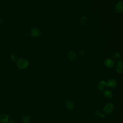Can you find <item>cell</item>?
<instances>
[{
  "label": "cell",
  "mask_w": 123,
  "mask_h": 123,
  "mask_svg": "<svg viewBox=\"0 0 123 123\" xmlns=\"http://www.w3.org/2000/svg\"><path fill=\"white\" fill-rule=\"evenodd\" d=\"M11 59L12 61H17L18 59V56L17 54L15 53H12L10 56Z\"/></svg>",
  "instance_id": "obj_16"
},
{
  "label": "cell",
  "mask_w": 123,
  "mask_h": 123,
  "mask_svg": "<svg viewBox=\"0 0 123 123\" xmlns=\"http://www.w3.org/2000/svg\"><path fill=\"white\" fill-rule=\"evenodd\" d=\"M111 56L113 61H118L121 58V54L118 51H115L112 53Z\"/></svg>",
  "instance_id": "obj_13"
},
{
  "label": "cell",
  "mask_w": 123,
  "mask_h": 123,
  "mask_svg": "<svg viewBox=\"0 0 123 123\" xmlns=\"http://www.w3.org/2000/svg\"><path fill=\"white\" fill-rule=\"evenodd\" d=\"M30 34L34 37H37L40 34V31L38 28L33 27L30 30Z\"/></svg>",
  "instance_id": "obj_8"
},
{
  "label": "cell",
  "mask_w": 123,
  "mask_h": 123,
  "mask_svg": "<svg viewBox=\"0 0 123 123\" xmlns=\"http://www.w3.org/2000/svg\"><path fill=\"white\" fill-rule=\"evenodd\" d=\"M105 117V114H104V113H101V115H100V117L101 118H104Z\"/></svg>",
  "instance_id": "obj_19"
},
{
  "label": "cell",
  "mask_w": 123,
  "mask_h": 123,
  "mask_svg": "<svg viewBox=\"0 0 123 123\" xmlns=\"http://www.w3.org/2000/svg\"><path fill=\"white\" fill-rule=\"evenodd\" d=\"M105 87H106V82L104 80H101L98 82L97 90L98 92H101Z\"/></svg>",
  "instance_id": "obj_7"
},
{
  "label": "cell",
  "mask_w": 123,
  "mask_h": 123,
  "mask_svg": "<svg viewBox=\"0 0 123 123\" xmlns=\"http://www.w3.org/2000/svg\"><path fill=\"white\" fill-rule=\"evenodd\" d=\"M68 57L71 60L74 61L76 60L77 56L76 53L74 51H71L68 54Z\"/></svg>",
  "instance_id": "obj_11"
},
{
  "label": "cell",
  "mask_w": 123,
  "mask_h": 123,
  "mask_svg": "<svg viewBox=\"0 0 123 123\" xmlns=\"http://www.w3.org/2000/svg\"><path fill=\"white\" fill-rule=\"evenodd\" d=\"M9 117L6 113H3L0 116V121L3 123H7L9 121Z\"/></svg>",
  "instance_id": "obj_10"
},
{
  "label": "cell",
  "mask_w": 123,
  "mask_h": 123,
  "mask_svg": "<svg viewBox=\"0 0 123 123\" xmlns=\"http://www.w3.org/2000/svg\"><path fill=\"white\" fill-rule=\"evenodd\" d=\"M65 107L68 110H72L74 108V103L72 101L68 100L65 102Z\"/></svg>",
  "instance_id": "obj_12"
},
{
  "label": "cell",
  "mask_w": 123,
  "mask_h": 123,
  "mask_svg": "<svg viewBox=\"0 0 123 123\" xmlns=\"http://www.w3.org/2000/svg\"><path fill=\"white\" fill-rule=\"evenodd\" d=\"M78 54H79V55L80 56H84V55H85V51L83 50H80L79 51Z\"/></svg>",
  "instance_id": "obj_18"
},
{
  "label": "cell",
  "mask_w": 123,
  "mask_h": 123,
  "mask_svg": "<svg viewBox=\"0 0 123 123\" xmlns=\"http://www.w3.org/2000/svg\"><path fill=\"white\" fill-rule=\"evenodd\" d=\"M30 118L28 116H25L22 119V123H29Z\"/></svg>",
  "instance_id": "obj_14"
},
{
  "label": "cell",
  "mask_w": 123,
  "mask_h": 123,
  "mask_svg": "<svg viewBox=\"0 0 123 123\" xmlns=\"http://www.w3.org/2000/svg\"><path fill=\"white\" fill-rule=\"evenodd\" d=\"M8 123H15L14 122H13V121H10Z\"/></svg>",
  "instance_id": "obj_20"
},
{
  "label": "cell",
  "mask_w": 123,
  "mask_h": 123,
  "mask_svg": "<svg viewBox=\"0 0 123 123\" xmlns=\"http://www.w3.org/2000/svg\"><path fill=\"white\" fill-rule=\"evenodd\" d=\"M123 62L122 61L118 62L115 65V70L119 74L123 73Z\"/></svg>",
  "instance_id": "obj_6"
},
{
  "label": "cell",
  "mask_w": 123,
  "mask_h": 123,
  "mask_svg": "<svg viewBox=\"0 0 123 123\" xmlns=\"http://www.w3.org/2000/svg\"><path fill=\"white\" fill-rule=\"evenodd\" d=\"M123 2L120 1L116 3V4L114 6V11L118 13H121L123 11Z\"/></svg>",
  "instance_id": "obj_5"
},
{
  "label": "cell",
  "mask_w": 123,
  "mask_h": 123,
  "mask_svg": "<svg viewBox=\"0 0 123 123\" xmlns=\"http://www.w3.org/2000/svg\"><path fill=\"white\" fill-rule=\"evenodd\" d=\"M114 110V106L111 103H106L103 108V112L105 114H109Z\"/></svg>",
  "instance_id": "obj_2"
},
{
  "label": "cell",
  "mask_w": 123,
  "mask_h": 123,
  "mask_svg": "<svg viewBox=\"0 0 123 123\" xmlns=\"http://www.w3.org/2000/svg\"><path fill=\"white\" fill-rule=\"evenodd\" d=\"M16 64L18 68L20 69H26L28 65V61L25 58H20L17 60Z\"/></svg>",
  "instance_id": "obj_1"
},
{
  "label": "cell",
  "mask_w": 123,
  "mask_h": 123,
  "mask_svg": "<svg viewBox=\"0 0 123 123\" xmlns=\"http://www.w3.org/2000/svg\"><path fill=\"white\" fill-rule=\"evenodd\" d=\"M0 24H1V20L0 19Z\"/></svg>",
  "instance_id": "obj_21"
},
{
  "label": "cell",
  "mask_w": 123,
  "mask_h": 123,
  "mask_svg": "<svg viewBox=\"0 0 123 123\" xmlns=\"http://www.w3.org/2000/svg\"><path fill=\"white\" fill-rule=\"evenodd\" d=\"M104 65L108 68H111L114 65V61L111 58H107L104 61Z\"/></svg>",
  "instance_id": "obj_4"
},
{
  "label": "cell",
  "mask_w": 123,
  "mask_h": 123,
  "mask_svg": "<svg viewBox=\"0 0 123 123\" xmlns=\"http://www.w3.org/2000/svg\"><path fill=\"white\" fill-rule=\"evenodd\" d=\"M100 115H101V112L98 111H95L94 113V116L96 118H99L100 117Z\"/></svg>",
  "instance_id": "obj_17"
},
{
  "label": "cell",
  "mask_w": 123,
  "mask_h": 123,
  "mask_svg": "<svg viewBox=\"0 0 123 123\" xmlns=\"http://www.w3.org/2000/svg\"><path fill=\"white\" fill-rule=\"evenodd\" d=\"M103 97L107 100L110 99L112 97V93L110 90L105 89L103 91Z\"/></svg>",
  "instance_id": "obj_9"
},
{
  "label": "cell",
  "mask_w": 123,
  "mask_h": 123,
  "mask_svg": "<svg viewBox=\"0 0 123 123\" xmlns=\"http://www.w3.org/2000/svg\"><path fill=\"white\" fill-rule=\"evenodd\" d=\"M117 85V81L115 79L113 78H111L109 79L106 81V87L110 89H114Z\"/></svg>",
  "instance_id": "obj_3"
},
{
  "label": "cell",
  "mask_w": 123,
  "mask_h": 123,
  "mask_svg": "<svg viewBox=\"0 0 123 123\" xmlns=\"http://www.w3.org/2000/svg\"><path fill=\"white\" fill-rule=\"evenodd\" d=\"M87 18L86 16H82V17L80 18V19L79 20V22H80V24L84 25V24H85L87 22Z\"/></svg>",
  "instance_id": "obj_15"
}]
</instances>
